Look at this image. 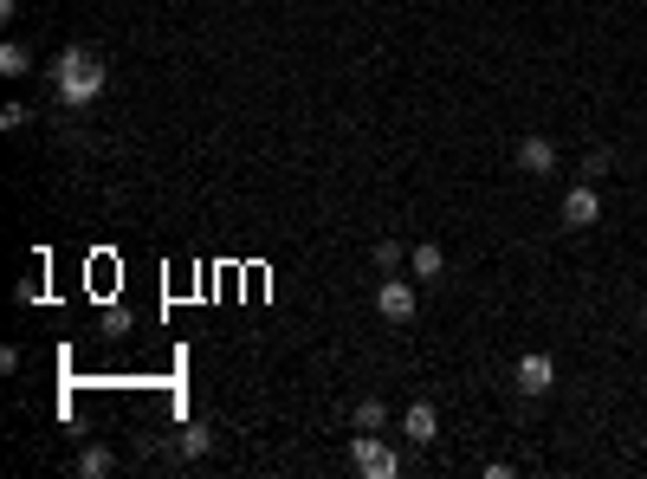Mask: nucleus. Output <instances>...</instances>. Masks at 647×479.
Returning a JSON list of instances; mask_svg holds the SVG:
<instances>
[{"label":"nucleus","instance_id":"f257e3e1","mask_svg":"<svg viewBox=\"0 0 647 479\" xmlns=\"http://www.w3.org/2000/svg\"><path fill=\"white\" fill-rule=\"evenodd\" d=\"M46 78H52V91H59V104H72V111H85L104 91V65L91 59V52H59Z\"/></svg>","mask_w":647,"mask_h":479},{"label":"nucleus","instance_id":"f03ea898","mask_svg":"<svg viewBox=\"0 0 647 479\" xmlns=\"http://www.w3.org/2000/svg\"><path fill=\"white\" fill-rule=\"evenodd\" d=\"M350 467L356 473H369V479H395L402 473V454H395L382 434H363V428H350Z\"/></svg>","mask_w":647,"mask_h":479},{"label":"nucleus","instance_id":"7ed1b4c3","mask_svg":"<svg viewBox=\"0 0 647 479\" xmlns=\"http://www.w3.org/2000/svg\"><path fill=\"white\" fill-rule=\"evenodd\" d=\"M512 382H518V395H531V402H538V395L557 389V357H550V350H531V357H518Z\"/></svg>","mask_w":647,"mask_h":479},{"label":"nucleus","instance_id":"20e7f679","mask_svg":"<svg viewBox=\"0 0 647 479\" xmlns=\"http://www.w3.org/2000/svg\"><path fill=\"white\" fill-rule=\"evenodd\" d=\"M557 221L563 227H596L602 221V195H596V182H576V188H563V208H557Z\"/></svg>","mask_w":647,"mask_h":479},{"label":"nucleus","instance_id":"39448f33","mask_svg":"<svg viewBox=\"0 0 647 479\" xmlns=\"http://www.w3.org/2000/svg\"><path fill=\"white\" fill-rule=\"evenodd\" d=\"M415 305H421V298H415V279H402V272H389V279L376 285V311L389 324H408V318H415Z\"/></svg>","mask_w":647,"mask_h":479},{"label":"nucleus","instance_id":"423d86ee","mask_svg":"<svg viewBox=\"0 0 647 479\" xmlns=\"http://www.w3.org/2000/svg\"><path fill=\"white\" fill-rule=\"evenodd\" d=\"M518 169L525 175H557V143H550V136H518Z\"/></svg>","mask_w":647,"mask_h":479},{"label":"nucleus","instance_id":"0eeeda50","mask_svg":"<svg viewBox=\"0 0 647 479\" xmlns=\"http://www.w3.org/2000/svg\"><path fill=\"white\" fill-rule=\"evenodd\" d=\"M402 434H408L415 447H434V441H440V408H434V402H415V408L402 415Z\"/></svg>","mask_w":647,"mask_h":479},{"label":"nucleus","instance_id":"6e6552de","mask_svg":"<svg viewBox=\"0 0 647 479\" xmlns=\"http://www.w3.org/2000/svg\"><path fill=\"white\" fill-rule=\"evenodd\" d=\"M350 428H363V434H382V428H389V402H382V395H363V402L350 408Z\"/></svg>","mask_w":647,"mask_h":479},{"label":"nucleus","instance_id":"1a4fd4ad","mask_svg":"<svg viewBox=\"0 0 647 479\" xmlns=\"http://www.w3.org/2000/svg\"><path fill=\"white\" fill-rule=\"evenodd\" d=\"M408 272H415V279H440V272H447V253H440L434 240H421L415 253H408Z\"/></svg>","mask_w":647,"mask_h":479},{"label":"nucleus","instance_id":"9d476101","mask_svg":"<svg viewBox=\"0 0 647 479\" xmlns=\"http://www.w3.org/2000/svg\"><path fill=\"white\" fill-rule=\"evenodd\" d=\"M0 72H7V78H26V72H33V52H26L20 39H7V46H0Z\"/></svg>","mask_w":647,"mask_h":479},{"label":"nucleus","instance_id":"9b49d317","mask_svg":"<svg viewBox=\"0 0 647 479\" xmlns=\"http://www.w3.org/2000/svg\"><path fill=\"white\" fill-rule=\"evenodd\" d=\"M110 467H117V460H110V447H85V454H78V473H85V479H104Z\"/></svg>","mask_w":647,"mask_h":479},{"label":"nucleus","instance_id":"f8f14e48","mask_svg":"<svg viewBox=\"0 0 647 479\" xmlns=\"http://www.w3.org/2000/svg\"><path fill=\"white\" fill-rule=\"evenodd\" d=\"M208 447H214V434L201 428V421H195V428H182V454H188V460H201Z\"/></svg>","mask_w":647,"mask_h":479},{"label":"nucleus","instance_id":"ddd939ff","mask_svg":"<svg viewBox=\"0 0 647 479\" xmlns=\"http://www.w3.org/2000/svg\"><path fill=\"white\" fill-rule=\"evenodd\" d=\"M609 169H615V156H609V149H589V156H583V182H602Z\"/></svg>","mask_w":647,"mask_h":479},{"label":"nucleus","instance_id":"4468645a","mask_svg":"<svg viewBox=\"0 0 647 479\" xmlns=\"http://www.w3.org/2000/svg\"><path fill=\"white\" fill-rule=\"evenodd\" d=\"M376 272H402V240H376Z\"/></svg>","mask_w":647,"mask_h":479},{"label":"nucleus","instance_id":"2eb2a0df","mask_svg":"<svg viewBox=\"0 0 647 479\" xmlns=\"http://www.w3.org/2000/svg\"><path fill=\"white\" fill-rule=\"evenodd\" d=\"M26 123H33L26 104H7V111H0V130H26Z\"/></svg>","mask_w":647,"mask_h":479}]
</instances>
